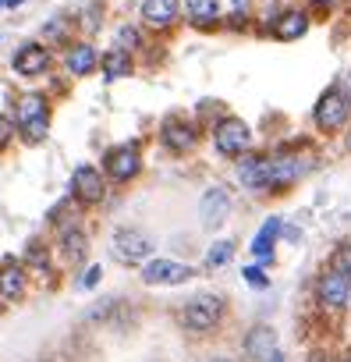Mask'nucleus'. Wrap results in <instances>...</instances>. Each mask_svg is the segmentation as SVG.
Segmentation results:
<instances>
[{
  "mask_svg": "<svg viewBox=\"0 0 351 362\" xmlns=\"http://www.w3.org/2000/svg\"><path fill=\"white\" fill-rule=\"evenodd\" d=\"M277 231H280V221L277 217H270L266 224H263V231L252 238V252L259 256V259H270V252H273V238H277Z\"/></svg>",
  "mask_w": 351,
  "mask_h": 362,
  "instance_id": "393cba45",
  "label": "nucleus"
},
{
  "mask_svg": "<svg viewBox=\"0 0 351 362\" xmlns=\"http://www.w3.org/2000/svg\"><path fill=\"white\" fill-rule=\"evenodd\" d=\"M160 146L170 153V156H189L203 146V124L185 117V114H167L160 121Z\"/></svg>",
  "mask_w": 351,
  "mask_h": 362,
  "instance_id": "20e7f679",
  "label": "nucleus"
},
{
  "mask_svg": "<svg viewBox=\"0 0 351 362\" xmlns=\"http://www.w3.org/2000/svg\"><path fill=\"white\" fill-rule=\"evenodd\" d=\"M213 146H217L220 156L238 160V156H245V153L252 149V132H249V124H245L242 117L220 114L217 124H213Z\"/></svg>",
  "mask_w": 351,
  "mask_h": 362,
  "instance_id": "423d86ee",
  "label": "nucleus"
},
{
  "mask_svg": "<svg viewBox=\"0 0 351 362\" xmlns=\"http://www.w3.org/2000/svg\"><path fill=\"white\" fill-rule=\"evenodd\" d=\"M220 4L224 0H182V18L199 33H213L220 25Z\"/></svg>",
  "mask_w": 351,
  "mask_h": 362,
  "instance_id": "a211bd4d",
  "label": "nucleus"
},
{
  "mask_svg": "<svg viewBox=\"0 0 351 362\" xmlns=\"http://www.w3.org/2000/svg\"><path fill=\"white\" fill-rule=\"evenodd\" d=\"M54 64H57V57L43 40H25L11 57V71L18 78H43V75L54 71Z\"/></svg>",
  "mask_w": 351,
  "mask_h": 362,
  "instance_id": "1a4fd4ad",
  "label": "nucleus"
},
{
  "mask_svg": "<svg viewBox=\"0 0 351 362\" xmlns=\"http://www.w3.org/2000/svg\"><path fill=\"white\" fill-rule=\"evenodd\" d=\"M0 8H4V0H0Z\"/></svg>",
  "mask_w": 351,
  "mask_h": 362,
  "instance_id": "58836bf2",
  "label": "nucleus"
},
{
  "mask_svg": "<svg viewBox=\"0 0 351 362\" xmlns=\"http://www.w3.org/2000/svg\"><path fill=\"white\" fill-rule=\"evenodd\" d=\"M29 267L18 256H4L0 259V298L4 302H22L29 295Z\"/></svg>",
  "mask_w": 351,
  "mask_h": 362,
  "instance_id": "4468645a",
  "label": "nucleus"
},
{
  "mask_svg": "<svg viewBox=\"0 0 351 362\" xmlns=\"http://www.w3.org/2000/svg\"><path fill=\"white\" fill-rule=\"evenodd\" d=\"M61 61H64L71 78H89L100 71V50L85 36H75L68 47H61Z\"/></svg>",
  "mask_w": 351,
  "mask_h": 362,
  "instance_id": "f8f14e48",
  "label": "nucleus"
},
{
  "mask_svg": "<svg viewBox=\"0 0 351 362\" xmlns=\"http://www.w3.org/2000/svg\"><path fill=\"white\" fill-rule=\"evenodd\" d=\"M203 210H206V217H210V224H220V217L231 210V199H227V192L224 189H213L210 196H206V203H203Z\"/></svg>",
  "mask_w": 351,
  "mask_h": 362,
  "instance_id": "a878e982",
  "label": "nucleus"
},
{
  "mask_svg": "<svg viewBox=\"0 0 351 362\" xmlns=\"http://www.w3.org/2000/svg\"><path fill=\"white\" fill-rule=\"evenodd\" d=\"M18 132H15V117L11 114H0V156H4L11 146H15Z\"/></svg>",
  "mask_w": 351,
  "mask_h": 362,
  "instance_id": "bb28decb",
  "label": "nucleus"
},
{
  "mask_svg": "<svg viewBox=\"0 0 351 362\" xmlns=\"http://www.w3.org/2000/svg\"><path fill=\"white\" fill-rule=\"evenodd\" d=\"M347 117H351V93L340 89V86H330V89L319 96L316 110H312L316 128L326 132V135H333V132H340V128L347 124Z\"/></svg>",
  "mask_w": 351,
  "mask_h": 362,
  "instance_id": "6e6552de",
  "label": "nucleus"
},
{
  "mask_svg": "<svg viewBox=\"0 0 351 362\" xmlns=\"http://www.w3.org/2000/svg\"><path fill=\"white\" fill-rule=\"evenodd\" d=\"M192 277H196V267L178 263V259H153V263L142 267V281L153 284V288H160V284H185Z\"/></svg>",
  "mask_w": 351,
  "mask_h": 362,
  "instance_id": "f3484780",
  "label": "nucleus"
},
{
  "mask_svg": "<svg viewBox=\"0 0 351 362\" xmlns=\"http://www.w3.org/2000/svg\"><path fill=\"white\" fill-rule=\"evenodd\" d=\"M50 256H54V249H47V242L43 238H29L25 242V267H29V274L32 270H50Z\"/></svg>",
  "mask_w": 351,
  "mask_h": 362,
  "instance_id": "b1692460",
  "label": "nucleus"
},
{
  "mask_svg": "<svg viewBox=\"0 0 351 362\" xmlns=\"http://www.w3.org/2000/svg\"><path fill=\"white\" fill-rule=\"evenodd\" d=\"M138 71V61L131 54H124L121 47H110L100 54V75L103 82H121V78H131Z\"/></svg>",
  "mask_w": 351,
  "mask_h": 362,
  "instance_id": "6ab92c4d",
  "label": "nucleus"
},
{
  "mask_svg": "<svg viewBox=\"0 0 351 362\" xmlns=\"http://www.w3.org/2000/svg\"><path fill=\"white\" fill-rule=\"evenodd\" d=\"M245 355L252 358V362H266L273 351H277V330L273 327H266V323H256L249 334H245Z\"/></svg>",
  "mask_w": 351,
  "mask_h": 362,
  "instance_id": "aec40b11",
  "label": "nucleus"
},
{
  "mask_svg": "<svg viewBox=\"0 0 351 362\" xmlns=\"http://www.w3.org/2000/svg\"><path fill=\"white\" fill-rule=\"evenodd\" d=\"M238 181L252 192V196H266L273 192V181H270V156L266 153H245L238 156Z\"/></svg>",
  "mask_w": 351,
  "mask_h": 362,
  "instance_id": "ddd939ff",
  "label": "nucleus"
},
{
  "mask_svg": "<svg viewBox=\"0 0 351 362\" xmlns=\"http://www.w3.org/2000/svg\"><path fill=\"white\" fill-rule=\"evenodd\" d=\"M40 362H57V358H40Z\"/></svg>",
  "mask_w": 351,
  "mask_h": 362,
  "instance_id": "e433bc0d",
  "label": "nucleus"
},
{
  "mask_svg": "<svg viewBox=\"0 0 351 362\" xmlns=\"http://www.w3.org/2000/svg\"><path fill=\"white\" fill-rule=\"evenodd\" d=\"M340 362H351V348H347V351H344V355H340Z\"/></svg>",
  "mask_w": 351,
  "mask_h": 362,
  "instance_id": "c9c22d12",
  "label": "nucleus"
},
{
  "mask_svg": "<svg viewBox=\"0 0 351 362\" xmlns=\"http://www.w3.org/2000/svg\"><path fill=\"white\" fill-rule=\"evenodd\" d=\"M305 170H309V160H305V156H298V153H291V149L273 153V156H270V181H273V192H277V189H291Z\"/></svg>",
  "mask_w": 351,
  "mask_h": 362,
  "instance_id": "2eb2a0df",
  "label": "nucleus"
},
{
  "mask_svg": "<svg viewBox=\"0 0 351 362\" xmlns=\"http://www.w3.org/2000/svg\"><path fill=\"white\" fill-rule=\"evenodd\" d=\"M231 256H234V242H217L213 252L206 256V263H210V267H224Z\"/></svg>",
  "mask_w": 351,
  "mask_h": 362,
  "instance_id": "cd10ccee",
  "label": "nucleus"
},
{
  "mask_svg": "<svg viewBox=\"0 0 351 362\" xmlns=\"http://www.w3.org/2000/svg\"><path fill=\"white\" fill-rule=\"evenodd\" d=\"M347 149H351V132H347Z\"/></svg>",
  "mask_w": 351,
  "mask_h": 362,
  "instance_id": "4c0bfd02",
  "label": "nucleus"
},
{
  "mask_svg": "<svg viewBox=\"0 0 351 362\" xmlns=\"http://www.w3.org/2000/svg\"><path fill=\"white\" fill-rule=\"evenodd\" d=\"M100 281V267H89L85 274H82V281H78V288H93Z\"/></svg>",
  "mask_w": 351,
  "mask_h": 362,
  "instance_id": "7c9ffc66",
  "label": "nucleus"
},
{
  "mask_svg": "<svg viewBox=\"0 0 351 362\" xmlns=\"http://www.w3.org/2000/svg\"><path fill=\"white\" fill-rule=\"evenodd\" d=\"M312 4H316V8H333L337 0H312Z\"/></svg>",
  "mask_w": 351,
  "mask_h": 362,
  "instance_id": "2f4dec72",
  "label": "nucleus"
},
{
  "mask_svg": "<svg viewBox=\"0 0 351 362\" xmlns=\"http://www.w3.org/2000/svg\"><path fill=\"white\" fill-rule=\"evenodd\" d=\"M316 295H319V305H323V309H344V305L351 302V281H347L337 267H330V270L319 274Z\"/></svg>",
  "mask_w": 351,
  "mask_h": 362,
  "instance_id": "dca6fc26",
  "label": "nucleus"
},
{
  "mask_svg": "<svg viewBox=\"0 0 351 362\" xmlns=\"http://www.w3.org/2000/svg\"><path fill=\"white\" fill-rule=\"evenodd\" d=\"M153 252H156V242L138 228H117L114 238H110V256L121 267H142Z\"/></svg>",
  "mask_w": 351,
  "mask_h": 362,
  "instance_id": "0eeeda50",
  "label": "nucleus"
},
{
  "mask_svg": "<svg viewBox=\"0 0 351 362\" xmlns=\"http://www.w3.org/2000/svg\"><path fill=\"white\" fill-rule=\"evenodd\" d=\"M93 252V238L85 231L82 221H71V224H61L57 228V242H54V256L64 263V267H82Z\"/></svg>",
  "mask_w": 351,
  "mask_h": 362,
  "instance_id": "9d476101",
  "label": "nucleus"
},
{
  "mask_svg": "<svg viewBox=\"0 0 351 362\" xmlns=\"http://www.w3.org/2000/svg\"><path fill=\"white\" fill-rule=\"evenodd\" d=\"M245 281H249L252 288H266V284H270V281H266V274H263L259 267H249V270H245Z\"/></svg>",
  "mask_w": 351,
  "mask_h": 362,
  "instance_id": "c756f323",
  "label": "nucleus"
},
{
  "mask_svg": "<svg viewBox=\"0 0 351 362\" xmlns=\"http://www.w3.org/2000/svg\"><path fill=\"white\" fill-rule=\"evenodd\" d=\"M210 362H234V358H231V355H213Z\"/></svg>",
  "mask_w": 351,
  "mask_h": 362,
  "instance_id": "72a5a7b5",
  "label": "nucleus"
},
{
  "mask_svg": "<svg viewBox=\"0 0 351 362\" xmlns=\"http://www.w3.org/2000/svg\"><path fill=\"white\" fill-rule=\"evenodd\" d=\"M227 316V298L217 291H199L178 309V327L185 334H213Z\"/></svg>",
  "mask_w": 351,
  "mask_h": 362,
  "instance_id": "f03ea898",
  "label": "nucleus"
},
{
  "mask_svg": "<svg viewBox=\"0 0 351 362\" xmlns=\"http://www.w3.org/2000/svg\"><path fill=\"white\" fill-rule=\"evenodd\" d=\"M333 267H337V270L351 281V245H340V249L333 252Z\"/></svg>",
  "mask_w": 351,
  "mask_h": 362,
  "instance_id": "c85d7f7f",
  "label": "nucleus"
},
{
  "mask_svg": "<svg viewBox=\"0 0 351 362\" xmlns=\"http://www.w3.org/2000/svg\"><path fill=\"white\" fill-rule=\"evenodd\" d=\"M142 167H145V156H142V142H138V139H131V142H114V146L103 153V160H100V170H103V177H107V185H114V189L131 185V181L142 174Z\"/></svg>",
  "mask_w": 351,
  "mask_h": 362,
  "instance_id": "7ed1b4c3",
  "label": "nucleus"
},
{
  "mask_svg": "<svg viewBox=\"0 0 351 362\" xmlns=\"http://www.w3.org/2000/svg\"><path fill=\"white\" fill-rule=\"evenodd\" d=\"M266 362H287V358H284V355H280V351H273V355H270V358H266Z\"/></svg>",
  "mask_w": 351,
  "mask_h": 362,
  "instance_id": "473e14b6",
  "label": "nucleus"
},
{
  "mask_svg": "<svg viewBox=\"0 0 351 362\" xmlns=\"http://www.w3.org/2000/svg\"><path fill=\"white\" fill-rule=\"evenodd\" d=\"M15 132L25 146H43L54 128V100L47 93H25L15 107Z\"/></svg>",
  "mask_w": 351,
  "mask_h": 362,
  "instance_id": "f257e3e1",
  "label": "nucleus"
},
{
  "mask_svg": "<svg viewBox=\"0 0 351 362\" xmlns=\"http://www.w3.org/2000/svg\"><path fill=\"white\" fill-rule=\"evenodd\" d=\"M75 36H78V33L71 29V18H68V15H54V18L43 25V33H40V40H43L50 50H54V43H57V50H61V47H68Z\"/></svg>",
  "mask_w": 351,
  "mask_h": 362,
  "instance_id": "4be33fe9",
  "label": "nucleus"
},
{
  "mask_svg": "<svg viewBox=\"0 0 351 362\" xmlns=\"http://www.w3.org/2000/svg\"><path fill=\"white\" fill-rule=\"evenodd\" d=\"M114 47H121L124 54H131L138 61V54H145V29L138 22H124L114 29Z\"/></svg>",
  "mask_w": 351,
  "mask_h": 362,
  "instance_id": "412c9836",
  "label": "nucleus"
},
{
  "mask_svg": "<svg viewBox=\"0 0 351 362\" xmlns=\"http://www.w3.org/2000/svg\"><path fill=\"white\" fill-rule=\"evenodd\" d=\"M68 196L82 206V210H96L107 203L110 196V185H107V177L96 163H78L71 170V185H68Z\"/></svg>",
  "mask_w": 351,
  "mask_h": 362,
  "instance_id": "39448f33",
  "label": "nucleus"
},
{
  "mask_svg": "<svg viewBox=\"0 0 351 362\" xmlns=\"http://www.w3.org/2000/svg\"><path fill=\"white\" fill-rule=\"evenodd\" d=\"M309 362H330V358H326V355H312Z\"/></svg>",
  "mask_w": 351,
  "mask_h": 362,
  "instance_id": "f704fd0d",
  "label": "nucleus"
},
{
  "mask_svg": "<svg viewBox=\"0 0 351 362\" xmlns=\"http://www.w3.org/2000/svg\"><path fill=\"white\" fill-rule=\"evenodd\" d=\"M305 29H309V15H305V11H284V15L273 22V36L284 40V43L305 36Z\"/></svg>",
  "mask_w": 351,
  "mask_h": 362,
  "instance_id": "5701e85b",
  "label": "nucleus"
},
{
  "mask_svg": "<svg viewBox=\"0 0 351 362\" xmlns=\"http://www.w3.org/2000/svg\"><path fill=\"white\" fill-rule=\"evenodd\" d=\"M138 25L153 36H167L182 25V0H142Z\"/></svg>",
  "mask_w": 351,
  "mask_h": 362,
  "instance_id": "9b49d317",
  "label": "nucleus"
}]
</instances>
